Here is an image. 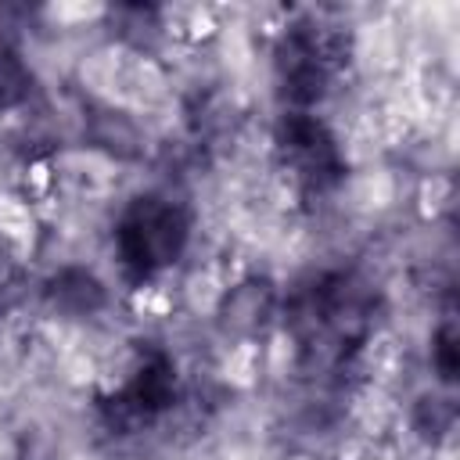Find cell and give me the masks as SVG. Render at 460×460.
I'll use <instances>...</instances> for the list:
<instances>
[{
    "label": "cell",
    "instance_id": "1",
    "mask_svg": "<svg viewBox=\"0 0 460 460\" xmlns=\"http://www.w3.org/2000/svg\"><path fill=\"white\" fill-rule=\"evenodd\" d=\"M187 234H190V223L176 201L158 194L137 198L115 226V252L126 277L147 280L165 266H172L187 248Z\"/></svg>",
    "mask_w": 460,
    "mask_h": 460
},
{
    "label": "cell",
    "instance_id": "2",
    "mask_svg": "<svg viewBox=\"0 0 460 460\" xmlns=\"http://www.w3.org/2000/svg\"><path fill=\"white\" fill-rule=\"evenodd\" d=\"M280 151L291 165V176L313 190L327 187L341 172V158L334 147V137L305 111H291L280 126Z\"/></svg>",
    "mask_w": 460,
    "mask_h": 460
},
{
    "label": "cell",
    "instance_id": "3",
    "mask_svg": "<svg viewBox=\"0 0 460 460\" xmlns=\"http://www.w3.org/2000/svg\"><path fill=\"white\" fill-rule=\"evenodd\" d=\"M172 399H176V370H172V363L162 352H155L115 392L111 410L126 424H147L158 413H165L172 406Z\"/></svg>",
    "mask_w": 460,
    "mask_h": 460
},
{
    "label": "cell",
    "instance_id": "4",
    "mask_svg": "<svg viewBox=\"0 0 460 460\" xmlns=\"http://www.w3.org/2000/svg\"><path fill=\"white\" fill-rule=\"evenodd\" d=\"M277 65H280V79H284L291 101L309 104L323 93L331 65H327V47L316 32H291L280 47Z\"/></svg>",
    "mask_w": 460,
    "mask_h": 460
},
{
    "label": "cell",
    "instance_id": "5",
    "mask_svg": "<svg viewBox=\"0 0 460 460\" xmlns=\"http://www.w3.org/2000/svg\"><path fill=\"white\" fill-rule=\"evenodd\" d=\"M29 90H32V75H29L22 54L14 47L0 43V111L22 104L29 97Z\"/></svg>",
    "mask_w": 460,
    "mask_h": 460
}]
</instances>
